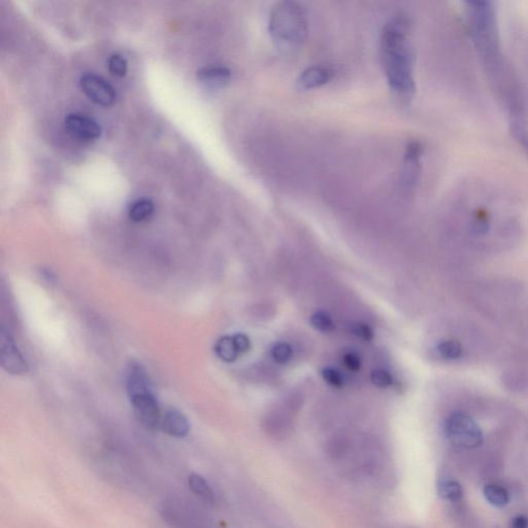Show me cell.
<instances>
[{
    "instance_id": "cell-1",
    "label": "cell",
    "mask_w": 528,
    "mask_h": 528,
    "mask_svg": "<svg viewBox=\"0 0 528 528\" xmlns=\"http://www.w3.org/2000/svg\"><path fill=\"white\" fill-rule=\"evenodd\" d=\"M464 6L475 52L490 77L500 84L510 73L502 53L493 0H464Z\"/></svg>"
},
{
    "instance_id": "cell-2",
    "label": "cell",
    "mask_w": 528,
    "mask_h": 528,
    "mask_svg": "<svg viewBox=\"0 0 528 528\" xmlns=\"http://www.w3.org/2000/svg\"><path fill=\"white\" fill-rule=\"evenodd\" d=\"M381 60L391 89L401 96L415 92L414 52L406 19L390 21L381 37Z\"/></svg>"
},
{
    "instance_id": "cell-3",
    "label": "cell",
    "mask_w": 528,
    "mask_h": 528,
    "mask_svg": "<svg viewBox=\"0 0 528 528\" xmlns=\"http://www.w3.org/2000/svg\"><path fill=\"white\" fill-rule=\"evenodd\" d=\"M268 31L282 51L302 47L308 37V19L302 4L298 0H280L271 12Z\"/></svg>"
},
{
    "instance_id": "cell-4",
    "label": "cell",
    "mask_w": 528,
    "mask_h": 528,
    "mask_svg": "<svg viewBox=\"0 0 528 528\" xmlns=\"http://www.w3.org/2000/svg\"><path fill=\"white\" fill-rule=\"evenodd\" d=\"M444 430L447 439L459 447L474 449L483 444L481 428L466 414H452L446 419Z\"/></svg>"
},
{
    "instance_id": "cell-5",
    "label": "cell",
    "mask_w": 528,
    "mask_h": 528,
    "mask_svg": "<svg viewBox=\"0 0 528 528\" xmlns=\"http://www.w3.org/2000/svg\"><path fill=\"white\" fill-rule=\"evenodd\" d=\"M0 363L2 369L14 376H22L29 372L28 365L17 347L14 336L4 327L0 332Z\"/></svg>"
},
{
    "instance_id": "cell-6",
    "label": "cell",
    "mask_w": 528,
    "mask_h": 528,
    "mask_svg": "<svg viewBox=\"0 0 528 528\" xmlns=\"http://www.w3.org/2000/svg\"><path fill=\"white\" fill-rule=\"evenodd\" d=\"M83 93L94 104L104 107L113 106L117 98L113 86L104 78L94 73H86L80 80Z\"/></svg>"
},
{
    "instance_id": "cell-7",
    "label": "cell",
    "mask_w": 528,
    "mask_h": 528,
    "mask_svg": "<svg viewBox=\"0 0 528 528\" xmlns=\"http://www.w3.org/2000/svg\"><path fill=\"white\" fill-rule=\"evenodd\" d=\"M132 409L138 421L145 428L155 430L161 424L162 414L154 392L131 397Z\"/></svg>"
},
{
    "instance_id": "cell-8",
    "label": "cell",
    "mask_w": 528,
    "mask_h": 528,
    "mask_svg": "<svg viewBox=\"0 0 528 528\" xmlns=\"http://www.w3.org/2000/svg\"><path fill=\"white\" fill-rule=\"evenodd\" d=\"M65 129L73 138L82 142H93L102 136V127L91 118L81 113H71L65 118Z\"/></svg>"
},
{
    "instance_id": "cell-9",
    "label": "cell",
    "mask_w": 528,
    "mask_h": 528,
    "mask_svg": "<svg viewBox=\"0 0 528 528\" xmlns=\"http://www.w3.org/2000/svg\"><path fill=\"white\" fill-rule=\"evenodd\" d=\"M125 387L128 397L147 394L153 391L152 381L144 365L138 363H131L125 372Z\"/></svg>"
},
{
    "instance_id": "cell-10",
    "label": "cell",
    "mask_w": 528,
    "mask_h": 528,
    "mask_svg": "<svg viewBox=\"0 0 528 528\" xmlns=\"http://www.w3.org/2000/svg\"><path fill=\"white\" fill-rule=\"evenodd\" d=\"M197 79L207 89H222L230 83L231 73L222 65H209L197 71Z\"/></svg>"
},
{
    "instance_id": "cell-11",
    "label": "cell",
    "mask_w": 528,
    "mask_h": 528,
    "mask_svg": "<svg viewBox=\"0 0 528 528\" xmlns=\"http://www.w3.org/2000/svg\"><path fill=\"white\" fill-rule=\"evenodd\" d=\"M160 428L170 437L182 439L188 435L190 424L182 412L176 409H168L162 415Z\"/></svg>"
},
{
    "instance_id": "cell-12",
    "label": "cell",
    "mask_w": 528,
    "mask_h": 528,
    "mask_svg": "<svg viewBox=\"0 0 528 528\" xmlns=\"http://www.w3.org/2000/svg\"><path fill=\"white\" fill-rule=\"evenodd\" d=\"M334 73L326 66H311L300 73L298 87L300 90H311L321 87L331 81Z\"/></svg>"
},
{
    "instance_id": "cell-13",
    "label": "cell",
    "mask_w": 528,
    "mask_h": 528,
    "mask_svg": "<svg viewBox=\"0 0 528 528\" xmlns=\"http://www.w3.org/2000/svg\"><path fill=\"white\" fill-rule=\"evenodd\" d=\"M422 155V147L419 143H412L408 147L406 156L405 180L408 184L413 185L419 174V160Z\"/></svg>"
},
{
    "instance_id": "cell-14",
    "label": "cell",
    "mask_w": 528,
    "mask_h": 528,
    "mask_svg": "<svg viewBox=\"0 0 528 528\" xmlns=\"http://www.w3.org/2000/svg\"><path fill=\"white\" fill-rule=\"evenodd\" d=\"M214 351L221 361L227 363L237 361L239 355L235 342H233V338L230 336H224L219 338L215 344Z\"/></svg>"
},
{
    "instance_id": "cell-15",
    "label": "cell",
    "mask_w": 528,
    "mask_h": 528,
    "mask_svg": "<svg viewBox=\"0 0 528 528\" xmlns=\"http://www.w3.org/2000/svg\"><path fill=\"white\" fill-rule=\"evenodd\" d=\"M188 486L190 491L201 500L208 502H212L214 500V492L203 475L199 474L189 475Z\"/></svg>"
},
{
    "instance_id": "cell-16",
    "label": "cell",
    "mask_w": 528,
    "mask_h": 528,
    "mask_svg": "<svg viewBox=\"0 0 528 528\" xmlns=\"http://www.w3.org/2000/svg\"><path fill=\"white\" fill-rule=\"evenodd\" d=\"M484 496L491 506L495 508L506 507L510 502L508 490L498 484H489L484 488Z\"/></svg>"
},
{
    "instance_id": "cell-17",
    "label": "cell",
    "mask_w": 528,
    "mask_h": 528,
    "mask_svg": "<svg viewBox=\"0 0 528 528\" xmlns=\"http://www.w3.org/2000/svg\"><path fill=\"white\" fill-rule=\"evenodd\" d=\"M437 493L443 500L458 502L464 496V489L458 482L454 480H441L437 484Z\"/></svg>"
},
{
    "instance_id": "cell-18",
    "label": "cell",
    "mask_w": 528,
    "mask_h": 528,
    "mask_svg": "<svg viewBox=\"0 0 528 528\" xmlns=\"http://www.w3.org/2000/svg\"><path fill=\"white\" fill-rule=\"evenodd\" d=\"M155 211L154 203L150 199H138L130 206L129 218L134 222H143L151 218Z\"/></svg>"
},
{
    "instance_id": "cell-19",
    "label": "cell",
    "mask_w": 528,
    "mask_h": 528,
    "mask_svg": "<svg viewBox=\"0 0 528 528\" xmlns=\"http://www.w3.org/2000/svg\"><path fill=\"white\" fill-rule=\"evenodd\" d=\"M490 225H491V222H490L488 212L479 210L475 212L472 224H471L473 235L475 237H484L489 233Z\"/></svg>"
},
{
    "instance_id": "cell-20",
    "label": "cell",
    "mask_w": 528,
    "mask_h": 528,
    "mask_svg": "<svg viewBox=\"0 0 528 528\" xmlns=\"http://www.w3.org/2000/svg\"><path fill=\"white\" fill-rule=\"evenodd\" d=\"M271 354L275 363L286 365L291 361L293 351L288 343L277 342L271 346Z\"/></svg>"
},
{
    "instance_id": "cell-21",
    "label": "cell",
    "mask_w": 528,
    "mask_h": 528,
    "mask_svg": "<svg viewBox=\"0 0 528 528\" xmlns=\"http://www.w3.org/2000/svg\"><path fill=\"white\" fill-rule=\"evenodd\" d=\"M437 352L446 359H457L462 357L464 349L462 345L455 340H446L437 345Z\"/></svg>"
},
{
    "instance_id": "cell-22",
    "label": "cell",
    "mask_w": 528,
    "mask_h": 528,
    "mask_svg": "<svg viewBox=\"0 0 528 528\" xmlns=\"http://www.w3.org/2000/svg\"><path fill=\"white\" fill-rule=\"evenodd\" d=\"M311 324L318 331L324 332V334H329V332L334 331V328H336L331 317L327 313L322 312V311H318L312 315Z\"/></svg>"
},
{
    "instance_id": "cell-23",
    "label": "cell",
    "mask_w": 528,
    "mask_h": 528,
    "mask_svg": "<svg viewBox=\"0 0 528 528\" xmlns=\"http://www.w3.org/2000/svg\"><path fill=\"white\" fill-rule=\"evenodd\" d=\"M107 69H109V73L115 77H125L128 71L127 60L121 55H111L107 60Z\"/></svg>"
},
{
    "instance_id": "cell-24",
    "label": "cell",
    "mask_w": 528,
    "mask_h": 528,
    "mask_svg": "<svg viewBox=\"0 0 528 528\" xmlns=\"http://www.w3.org/2000/svg\"><path fill=\"white\" fill-rule=\"evenodd\" d=\"M321 374L323 380L334 388H342L346 382L342 372L334 367H325L322 370Z\"/></svg>"
},
{
    "instance_id": "cell-25",
    "label": "cell",
    "mask_w": 528,
    "mask_h": 528,
    "mask_svg": "<svg viewBox=\"0 0 528 528\" xmlns=\"http://www.w3.org/2000/svg\"><path fill=\"white\" fill-rule=\"evenodd\" d=\"M372 382L376 387L380 388H387L393 384V376L388 370L384 369L374 370L370 374Z\"/></svg>"
},
{
    "instance_id": "cell-26",
    "label": "cell",
    "mask_w": 528,
    "mask_h": 528,
    "mask_svg": "<svg viewBox=\"0 0 528 528\" xmlns=\"http://www.w3.org/2000/svg\"><path fill=\"white\" fill-rule=\"evenodd\" d=\"M350 332L357 338H361L365 342H370L374 336V330L372 329V327L367 324L361 323V322L352 324L350 326Z\"/></svg>"
},
{
    "instance_id": "cell-27",
    "label": "cell",
    "mask_w": 528,
    "mask_h": 528,
    "mask_svg": "<svg viewBox=\"0 0 528 528\" xmlns=\"http://www.w3.org/2000/svg\"><path fill=\"white\" fill-rule=\"evenodd\" d=\"M343 363L350 372H358L361 369V358L357 353L348 351L342 357Z\"/></svg>"
},
{
    "instance_id": "cell-28",
    "label": "cell",
    "mask_w": 528,
    "mask_h": 528,
    "mask_svg": "<svg viewBox=\"0 0 528 528\" xmlns=\"http://www.w3.org/2000/svg\"><path fill=\"white\" fill-rule=\"evenodd\" d=\"M233 338L239 355L249 352L252 346L249 336H247L244 334H235V336H233Z\"/></svg>"
},
{
    "instance_id": "cell-29",
    "label": "cell",
    "mask_w": 528,
    "mask_h": 528,
    "mask_svg": "<svg viewBox=\"0 0 528 528\" xmlns=\"http://www.w3.org/2000/svg\"><path fill=\"white\" fill-rule=\"evenodd\" d=\"M511 527L515 528H527L528 517L523 516V515L515 517V518L513 519L512 522H511Z\"/></svg>"
}]
</instances>
